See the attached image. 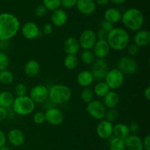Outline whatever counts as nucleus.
I'll list each match as a JSON object with an SVG mask.
<instances>
[{
    "mask_svg": "<svg viewBox=\"0 0 150 150\" xmlns=\"http://www.w3.org/2000/svg\"><path fill=\"white\" fill-rule=\"evenodd\" d=\"M20 29V21L16 16L8 13L0 14V41H5L16 36Z\"/></svg>",
    "mask_w": 150,
    "mask_h": 150,
    "instance_id": "nucleus-1",
    "label": "nucleus"
},
{
    "mask_svg": "<svg viewBox=\"0 0 150 150\" xmlns=\"http://www.w3.org/2000/svg\"><path fill=\"white\" fill-rule=\"evenodd\" d=\"M106 41L111 49L115 51H122L129 45L130 35L124 28L114 27L108 33Z\"/></svg>",
    "mask_w": 150,
    "mask_h": 150,
    "instance_id": "nucleus-2",
    "label": "nucleus"
},
{
    "mask_svg": "<svg viewBox=\"0 0 150 150\" xmlns=\"http://www.w3.org/2000/svg\"><path fill=\"white\" fill-rule=\"evenodd\" d=\"M121 21L127 29L137 32L143 27L144 16L140 10L132 7L127 9L122 14Z\"/></svg>",
    "mask_w": 150,
    "mask_h": 150,
    "instance_id": "nucleus-3",
    "label": "nucleus"
},
{
    "mask_svg": "<svg viewBox=\"0 0 150 150\" xmlns=\"http://www.w3.org/2000/svg\"><path fill=\"white\" fill-rule=\"evenodd\" d=\"M72 91L67 85L57 84L48 90V98L55 104H62L70 99Z\"/></svg>",
    "mask_w": 150,
    "mask_h": 150,
    "instance_id": "nucleus-4",
    "label": "nucleus"
},
{
    "mask_svg": "<svg viewBox=\"0 0 150 150\" xmlns=\"http://www.w3.org/2000/svg\"><path fill=\"white\" fill-rule=\"evenodd\" d=\"M13 111L18 116H25L30 115L35 109V103L28 96H16L13 105Z\"/></svg>",
    "mask_w": 150,
    "mask_h": 150,
    "instance_id": "nucleus-5",
    "label": "nucleus"
},
{
    "mask_svg": "<svg viewBox=\"0 0 150 150\" xmlns=\"http://www.w3.org/2000/svg\"><path fill=\"white\" fill-rule=\"evenodd\" d=\"M104 81L110 89L117 90L121 88L125 81V74L118 69H111L108 71Z\"/></svg>",
    "mask_w": 150,
    "mask_h": 150,
    "instance_id": "nucleus-6",
    "label": "nucleus"
},
{
    "mask_svg": "<svg viewBox=\"0 0 150 150\" xmlns=\"http://www.w3.org/2000/svg\"><path fill=\"white\" fill-rule=\"evenodd\" d=\"M117 69L126 75H133L138 71L137 62L133 57L128 55L122 56L120 57L117 60Z\"/></svg>",
    "mask_w": 150,
    "mask_h": 150,
    "instance_id": "nucleus-7",
    "label": "nucleus"
},
{
    "mask_svg": "<svg viewBox=\"0 0 150 150\" xmlns=\"http://www.w3.org/2000/svg\"><path fill=\"white\" fill-rule=\"evenodd\" d=\"M86 110L89 116L96 120L104 119L106 112V107L102 101L99 100H92L86 104Z\"/></svg>",
    "mask_w": 150,
    "mask_h": 150,
    "instance_id": "nucleus-8",
    "label": "nucleus"
},
{
    "mask_svg": "<svg viewBox=\"0 0 150 150\" xmlns=\"http://www.w3.org/2000/svg\"><path fill=\"white\" fill-rule=\"evenodd\" d=\"M81 48L83 50H91L98 41L96 32L91 29H86L81 32L79 39Z\"/></svg>",
    "mask_w": 150,
    "mask_h": 150,
    "instance_id": "nucleus-9",
    "label": "nucleus"
},
{
    "mask_svg": "<svg viewBox=\"0 0 150 150\" xmlns=\"http://www.w3.org/2000/svg\"><path fill=\"white\" fill-rule=\"evenodd\" d=\"M109 71L108 63L105 59H97L92 65V72L95 79L103 81Z\"/></svg>",
    "mask_w": 150,
    "mask_h": 150,
    "instance_id": "nucleus-10",
    "label": "nucleus"
},
{
    "mask_svg": "<svg viewBox=\"0 0 150 150\" xmlns=\"http://www.w3.org/2000/svg\"><path fill=\"white\" fill-rule=\"evenodd\" d=\"M29 97L36 103H42L48 98V89L44 85H36L31 89Z\"/></svg>",
    "mask_w": 150,
    "mask_h": 150,
    "instance_id": "nucleus-11",
    "label": "nucleus"
},
{
    "mask_svg": "<svg viewBox=\"0 0 150 150\" xmlns=\"http://www.w3.org/2000/svg\"><path fill=\"white\" fill-rule=\"evenodd\" d=\"M45 121L53 126H57L62 124L64 121V113L57 107H49L45 112Z\"/></svg>",
    "mask_w": 150,
    "mask_h": 150,
    "instance_id": "nucleus-12",
    "label": "nucleus"
},
{
    "mask_svg": "<svg viewBox=\"0 0 150 150\" xmlns=\"http://www.w3.org/2000/svg\"><path fill=\"white\" fill-rule=\"evenodd\" d=\"M113 126L112 122L102 119L97 126V134L101 139H108L113 135Z\"/></svg>",
    "mask_w": 150,
    "mask_h": 150,
    "instance_id": "nucleus-13",
    "label": "nucleus"
},
{
    "mask_svg": "<svg viewBox=\"0 0 150 150\" xmlns=\"http://www.w3.org/2000/svg\"><path fill=\"white\" fill-rule=\"evenodd\" d=\"M92 49V51L97 59H105L111 51V48L106 40H98Z\"/></svg>",
    "mask_w": 150,
    "mask_h": 150,
    "instance_id": "nucleus-14",
    "label": "nucleus"
},
{
    "mask_svg": "<svg viewBox=\"0 0 150 150\" xmlns=\"http://www.w3.org/2000/svg\"><path fill=\"white\" fill-rule=\"evenodd\" d=\"M21 33L25 38L33 40L40 35V29L38 25L32 21L25 23L21 27Z\"/></svg>",
    "mask_w": 150,
    "mask_h": 150,
    "instance_id": "nucleus-15",
    "label": "nucleus"
},
{
    "mask_svg": "<svg viewBox=\"0 0 150 150\" xmlns=\"http://www.w3.org/2000/svg\"><path fill=\"white\" fill-rule=\"evenodd\" d=\"M76 6L81 13L86 16L93 14L96 10V3L94 0H77Z\"/></svg>",
    "mask_w": 150,
    "mask_h": 150,
    "instance_id": "nucleus-16",
    "label": "nucleus"
},
{
    "mask_svg": "<svg viewBox=\"0 0 150 150\" xmlns=\"http://www.w3.org/2000/svg\"><path fill=\"white\" fill-rule=\"evenodd\" d=\"M7 139L13 146L18 147L24 144L25 136L23 132L19 129H12L7 134Z\"/></svg>",
    "mask_w": 150,
    "mask_h": 150,
    "instance_id": "nucleus-17",
    "label": "nucleus"
},
{
    "mask_svg": "<svg viewBox=\"0 0 150 150\" xmlns=\"http://www.w3.org/2000/svg\"><path fill=\"white\" fill-rule=\"evenodd\" d=\"M125 149L127 150H144L142 139L138 135H129L124 140Z\"/></svg>",
    "mask_w": 150,
    "mask_h": 150,
    "instance_id": "nucleus-18",
    "label": "nucleus"
},
{
    "mask_svg": "<svg viewBox=\"0 0 150 150\" xmlns=\"http://www.w3.org/2000/svg\"><path fill=\"white\" fill-rule=\"evenodd\" d=\"M51 20L53 26H55L57 27L63 26L67 21V13L62 9H57L52 11Z\"/></svg>",
    "mask_w": 150,
    "mask_h": 150,
    "instance_id": "nucleus-19",
    "label": "nucleus"
},
{
    "mask_svg": "<svg viewBox=\"0 0 150 150\" xmlns=\"http://www.w3.org/2000/svg\"><path fill=\"white\" fill-rule=\"evenodd\" d=\"M133 44L140 48L146 47L150 44V33L146 29H140L137 31L133 37Z\"/></svg>",
    "mask_w": 150,
    "mask_h": 150,
    "instance_id": "nucleus-20",
    "label": "nucleus"
},
{
    "mask_svg": "<svg viewBox=\"0 0 150 150\" xmlns=\"http://www.w3.org/2000/svg\"><path fill=\"white\" fill-rule=\"evenodd\" d=\"M64 50L67 54L76 55L80 51V44L79 40L74 37H69L64 42Z\"/></svg>",
    "mask_w": 150,
    "mask_h": 150,
    "instance_id": "nucleus-21",
    "label": "nucleus"
},
{
    "mask_svg": "<svg viewBox=\"0 0 150 150\" xmlns=\"http://www.w3.org/2000/svg\"><path fill=\"white\" fill-rule=\"evenodd\" d=\"M103 98V103L108 109L116 108L120 103V96L114 91H109Z\"/></svg>",
    "mask_w": 150,
    "mask_h": 150,
    "instance_id": "nucleus-22",
    "label": "nucleus"
},
{
    "mask_svg": "<svg viewBox=\"0 0 150 150\" xmlns=\"http://www.w3.org/2000/svg\"><path fill=\"white\" fill-rule=\"evenodd\" d=\"M24 73L29 77H35L40 71L39 62L35 60H30L26 63L24 66Z\"/></svg>",
    "mask_w": 150,
    "mask_h": 150,
    "instance_id": "nucleus-23",
    "label": "nucleus"
},
{
    "mask_svg": "<svg viewBox=\"0 0 150 150\" xmlns=\"http://www.w3.org/2000/svg\"><path fill=\"white\" fill-rule=\"evenodd\" d=\"M94 80H95V78L90 71H81L77 76L78 84L83 88L90 86L93 83Z\"/></svg>",
    "mask_w": 150,
    "mask_h": 150,
    "instance_id": "nucleus-24",
    "label": "nucleus"
},
{
    "mask_svg": "<svg viewBox=\"0 0 150 150\" xmlns=\"http://www.w3.org/2000/svg\"><path fill=\"white\" fill-rule=\"evenodd\" d=\"M113 135L116 138L125 140L130 135L128 125L125 124L124 123L116 124L113 126Z\"/></svg>",
    "mask_w": 150,
    "mask_h": 150,
    "instance_id": "nucleus-25",
    "label": "nucleus"
},
{
    "mask_svg": "<svg viewBox=\"0 0 150 150\" xmlns=\"http://www.w3.org/2000/svg\"><path fill=\"white\" fill-rule=\"evenodd\" d=\"M122 13L118 9L110 7L108 8L104 13V19L105 20L111 22V24H117L121 21Z\"/></svg>",
    "mask_w": 150,
    "mask_h": 150,
    "instance_id": "nucleus-26",
    "label": "nucleus"
},
{
    "mask_svg": "<svg viewBox=\"0 0 150 150\" xmlns=\"http://www.w3.org/2000/svg\"><path fill=\"white\" fill-rule=\"evenodd\" d=\"M14 95L9 91H4L0 92V107L8 108L13 105Z\"/></svg>",
    "mask_w": 150,
    "mask_h": 150,
    "instance_id": "nucleus-27",
    "label": "nucleus"
},
{
    "mask_svg": "<svg viewBox=\"0 0 150 150\" xmlns=\"http://www.w3.org/2000/svg\"><path fill=\"white\" fill-rule=\"evenodd\" d=\"M110 91L109 87L108 86L105 81H99L96 85H95L93 91L95 95L98 97H103L108 91Z\"/></svg>",
    "mask_w": 150,
    "mask_h": 150,
    "instance_id": "nucleus-28",
    "label": "nucleus"
},
{
    "mask_svg": "<svg viewBox=\"0 0 150 150\" xmlns=\"http://www.w3.org/2000/svg\"><path fill=\"white\" fill-rule=\"evenodd\" d=\"M81 60L83 64L92 66L96 60V57L92 50H83L81 54Z\"/></svg>",
    "mask_w": 150,
    "mask_h": 150,
    "instance_id": "nucleus-29",
    "label": "nucleus"
},
{
    "mask_svg": "<svg viewBox=\"0 0 150 150\" xmlns=\"http://www.w3.org/2000/svg\"><path fill=\"white\" fill-rule=\"evenodd\" d=\"M79 64V59L76 55H71V54H67L64 57V65L65 68L68 70H73L76 69Z\"/></svg>",
    "mask_w": 150,
    "mask_h": 150,
    "instance_id": "nucleus-30",
    "label": "nucleus"
},
{
    "mask_svg": "<svg viewBox=\"0 0 150 150\" xmlns=\"http://www.w3.org/2000/svg\"><path fill=\"white\" fill-rule=\"evenodd\" d=\"M13 80H14V76L11 71L7 69L0 71V83L9 85L13 83Z\"/></svg>",
    "mask_w": 150,
    "mask_h": 150,
    "instance_id": "nucleus-31",
    "label": "nucleus"
},
{
    "mask_svg": "<svg viewBox=\"0 0 150 150\" xmlns=\"http://www.w3.org/2000/svg\"><path fill=\"white\" fill-rule=\"evenodd\" d=\"M94 96H95V94H94L93 89L89 87L83 88L81 93V98L82 101L86 104L94 100Z\"/></svg>",
    "mask_w": 150,
    "mask_h": 150,
    "instance_id": "nucleus-32",
    "label": "nucleus"
},
{
    "mask_svg": "<svg viewBox=\"0 0 150 150\" xmlns=\"http://www.w3.org/2000/svg\"><path fill=\"white\" fill-rule=\"evenodd\" d=\"M109 150H125L124 140L118 138H113L109 143Z\"/></svg>",
    "mask_w": 150,
    "mask_h": 150,
    "instance_id": "nucleus-33",
    "label": "nucleus"
},
{
    "mask_svg": "<svg viewBox=\"0 0 150 150\" xmlns=\"http://www.w3.org/2000/svg\"><path fill=\"white\" fill-rule=\"evenodd\" d=\"M42 1L47 10L54 11L59 7L61 0H42Z\"/></svg>",
    "mask_w": 150,
    "mask_h": 150,
    "instance_id": "nucleus-34",
    "label": "nucleus"
},
{
    "mask_svg": "<svg viewBox=\"0 0 150 150\" xmlns=\"http://www.w3.org/2000/svg\"><path fill=\"white\" fill-rule=\"evenodd\" d=\"M119 117V112L116 108L108 109L106 110L105 115V120L108 121L110 122H114L117 121V119Z\"/></svg>",
    "mask_w": 150,
    "mask_h": 150,
    "instance_id": "nucleus-35",
    "label": "nucleus"
},
{
    "mask_svg": "<svg viewBox=\"0 0 150 150\" xmlns=\"http://www.w3.org/2000/svg\"><path fill=\"white\" fill-rule=\"evenodd\" d=\"M15 94L17 96H23L27 94V87L23 83H18L15 87Z\"/></svg>",
    "mask_w": 150,
    "mask_h": 150,
    "instance_id": "nucleus-36",
    "label": "nucleus"
},
{
    "mask_svg": "<svg viewBox=\"0 0 150 150\" xmlns=\"http://www.w3.org/2000/svg\"><path fill=\"white\" fill-rule=\"evenodd\" d=\"M9 57L6 53L0 51V71L7 69L9 66Z\"/></svg>",
    "mask_w": 150,
    "mask_h": 150,
    "instance_id": "nucleus-37",
    "label": "nucleus"
},
{
    "mask_svg": "<svg viewBox=\"0 0 150 150\" xmlns=\"http://www.w3.org/2000/svg\"><path fill=\"white\" fill-rule=\"evenodd\" d=\"M32 120L36 124H42L45 121V113L42 111H38L33 115Z\"/></svg>",
    "mask_w": 150,
    "mask_h": 150,
    "instance_id": "nucleus-38",
    "label": "nucleus"
},
{
    "mask_svg": "<svg viewBox=\"0 0 150 150\" xmlns=\"http://www.w3.org/2000/svg\"><path fill=\"white\" fill-rule=\"evenodd\" d=\"M125 49H127V53L128 56L133 57L136 56V54H138L139 51V47L136 46L135 44H131L127 46V47Z\"/></svg>",
    "mask_w": 150,
    "mask_h": 150,
    "instance_id": "nucleus-39",
    "label": "nucleus"
},
{
    "mask_svg": "<svg viewBox=\"0 0 150 150\" xmlns=\"http://www.w3.org/2000/svg\"><path fill=\"white\" fill-rule=\"evenodd\" d=\"M99 26L100 29H103V30L106 31L107 32H109L110 31L112 30L114 28V25L111 24V22H108L106 20H102L99 24Z\"/></svg>",
    "mask_w": 150,
    "mask_h": 150,
    "instance_id": "nucleus-40",
    "label": "nucleus"
},
{
    "mask_svg": "<svg viewBox=\"0 0 150 150\" xmlns=\"http://www.w3.org/2000/svg\"><path fill=\"white\" fill-rule=\"evenodd\" d=\"M47 9L45 8V6L43 4H40V5L37 6L36 8L35 9V14L37 17L42 18L46 14Z\"/></svg>",
    "mask_w": 150,
    "mask_h": 150,
    "instance_id": "nucleus-41",
    "label": "nucleus"
},
{
    "mask_svg": "<svg viewBox=\"0 0 150 150\" xmlns=\"http://www.w3.org/2000/svg\"><path fill=\"white\" fill-rule=\"evenodd\" d=\"M77 0H61L60 6L64 9H71L76 5Z\"/></svg>",
    "mask_w": 150,
    "mask_h": 150,
    "instance_id": "nucleus-42",
    "label": "nucleus"
},
{
    "mask_svg": "<svg viewBox=\"0 0 150 150\" xmlns=\"http://www.w3.org/2000/svg\"><path fill=\"white\" fill-rule=\"evenodd\" d=\"M128 127L130 133H132L133 135H137L140 132V124L136 121L131 122Z\"/></svg>",
    "mask_w": 150,
    "mask_h": 150,
    "instance_id": "nucleus-43",
    "label": "nucleus"
},
{
    "mask_svg": "<svg viewBox=\"0 0 150 150\" xmlns=\"http://www.w3.org/2000/svg\"><path fill=\"white\" fill-rule=\"evenodd\" d=\"M42 33H43L44 35H51L53 32L52 24L49 23V22H48V23H45V24L42 26Z\"/></svg>",
    "mask_w": 150,
    "mask_h": 150,
    "instance_id": "nucleus-44",
    "label": "nucleus"
},
{
    "mask_svg": "<svg viewBox=\"0 0 150 150\" xmlns=\"http://www.w3.org/2000/svg\"><path fill=\"white\" fill-rule=\"evenodd\" d=\"M108 33L106 31L103 30V29L99 28V29L98 30V32H96V36L97 39L98 40H106L107 36H108Z\"/></svg>",
    "mask_w": 150,
    "mask_h": 150,
    "instance_id": "nucleus-45",
    "label": "nucleus"
},
{
    "mask_svg": "<svg viewBox=\"0 0 150 150\" xmlns=\"http://www.w3.org/2000/svg\"><path fill=\"white\" fill-rule=\"evenodd\" d=\"M142 144H143L144 149L150 150V135L149 134L146 135L142 140Z\"/></svg>",
    "mask_w": 150,
    "mask_h": 150,
    "instance_id": "nucleus-46",
    "label": "nucleus"
},
{
    "mask_svg": "<svg viewBox=\"0 0 150 150\" xmlns=\"http://www.w3.org/2000/svg\"><path fill=\"white\" fill-rule=\"evenodd\" d=\"M7 117V111L6 108L0 107V122L5 120Z\"/></svg>",
    "mask_w": 150,
    "mask_h": 150,
    "instance_id": "nucleus-47",
    "label": "nucleus"
},
{
    "mask_svg": "<svg viewBox=\"0 0 150 150\" xmlns=\"http://www.w3.org/2000/svg\"><path fill=\"white\" fill-rule=\"evenodd\" d=\"M6 140H7V138H6L5 134L1 129H0V148L5 145Z\"/></svg>",
    "mask_w": 150,
    "mask_h": 150,
    "instance_id": "nucleus-48",
    "label": "nucleus"
},
{
    "mask_svg": "<svg viewBox=\"0 0 150 150\" xmlns=\"http://www.w3.org/2000/svg\"><path fill=\"white\" fill-rule=\"evenodd\" d=\"M144 98L146 99L147 101H149L150 100V88H149V86H147L144 89Z\"/></svg>",
    "mask_w": 150,
    "mask_h": 150,
    "instance_id": "nucleus-49",
    "label": "nucleus"
},
{
    "mask_svg": "<svg viewBox=\"0 0 150 150\" xmlns=\"http://www.w3.org/2000/svg\"><path fill=\"white\" fill-rule=\"evenodd\" d=\"M110 0H95L96 4L99 6H105L109 3Z\"/></svg>",
    "mask_w": 150,
    "mask_h": 150,
    "instance_id": "nucleus-50",
    "label": "nucleus"
},
{
    "mask_svg": "<svg viewBox=\"0 0 150 150\" xmlns=\"http://www.w3.org/2000/svg\"><path fill=\"white\" fill-rule=\"evenodd\" d=\"M111 1H112L113 3L116 4H124L127 0H110Z\"/></svg>",
    "mask_w": 150,
    "mask_h": 150,
    "instance_id": "nucleus-51",
    "label": "nucleus"
},
{
    "mask_svg": "<svg viewBox=\"0 0 150 150\" xmlns=\"http://www.w3.org/2000/svg\"><path fill=\"white\" fill-rule=\"evenodd\" d=\"M0 150H11L10 148H9L8 146H1V148H0Z\"/></svg>",
    "mask_w": 150,
    "mask_h": 150,
    "instance_id": "nucleus-52",
    "label": "nucleus"
},
{
    "mask_svg": "<svg viewBox=\"0 0 150 150\" xmlns=\"http://www.w3.org/2000/svg\"><path fill=\"white\" fill-rule=\"evenodd\" d=\"M1 41H0V51H1Z\"/></svg>",
    "mask_w": 150,
    "mask_h": 150,
    "instance_id": "nucleus-53",
    "label": "nucleus"
}]
</instances>
